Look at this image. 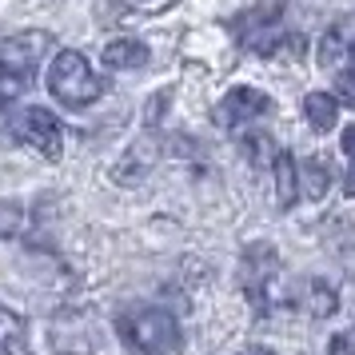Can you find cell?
Listing matches in <instances>:
<instances>
[{
  "mask_svg": "<svg viewBox=\"0 0 355 355\" xmlns=\"http://www.w3.org/2000/svg\"><path fill=\"white\" fill-rule=\"evenodd\" d=\"M49 343L56 355H96V343H100V327L92 323V311H60L52 320V331H49Z\"/></svg>",
  "mask_w": 355,
  "mask_h": 355,
  "instance_id": "obj_6",
  "label": "cell"
},
{
  "mask_svg": "<svg viewBox=\"0 0 355 355\" xmlns=\"http://www.w3.org/2000/svg\"><path fill=\"white\" fill-rule=\"evenodd\" d=\"M116 336L140 355H168L180 347V323L164 307H132L116 315Z\"/></svg>",
  "mask_w": 355,
  "mask_h": 355,
  "instance_id": "obj_1",
  "label": "cell"
},
{
  "mask_svg": "<svg viewBox=\"0 0 355 355\" xmlns=\"http://www.w3.org/2000/svg\"><path fill=\"white\" fill-rule=\"evenodd\" d=\"M240 284L256 315H272L284 300V268L272 243H248L240 259Z\"/></svg>",
  "mask_w": 355,
  "mask_h": 355,
  "instance_id": "obj_2",
  "label": "cell"
},
{
  "mask_svg": "<svg viewBox=\"0 0 355 355\" xmlns=\"http://www.w3.org/2000/svg\"><path fill=\"white\" fill-rule=\"evenodd\" d=\"M49 92L64 108H88V104H96L104 96V80L92 72V64L84 60V52L64 49L49 68Z\"/></svg>",
  "mask_w": 355,
  "mask_h": 355,
  "instance_id": "obj_3",
  "label": "cell"
},
{
  "mask_svg": "<svg viewBox=\"0 0 355 355\" xmlns=\"http://www.w3.org/2000/svg\"><path fill=\"white\" fill-rule=\"evenodd\" d=\"M49 33H20L8 44H0V100L20 96L33 84V72L40 68V56L49 52Z\"/></svg>",
  "mask_w": 355,
  "mask_h": 355,
  "instance_id": "obj_4",
  "label": "cell"
},
{
  "mask_svg": "<svg viewBox=\"0 0 355 355\" xmlns=\"http://www.w3.org/2000/svg\"><path fill=\"white\" fill-rule=\"evenodd\" d=\"M148 56H152V52H148L144 40L124 36V40H112V44L104 49V64H108V68H120V72H132V68H144Z\"/></svg>",
  "mask_w": 355,
  "mask_h": 355,
  "instance_id": "obj_11",
  "label": "cell"
},
{
  "mask_svg": "<svg viewBox=\"0 0 355 355\" xmlns=\"http://www.w3.org/2000/svg\"><path fill=\"white\" fill-rule=\"evenodd\" d=\"M272 172H275V204H279V211H288L295 204V188H300V180H295V156L291 152H275Z\"/></svg>",
  "mask_w": 355,
  "mask_h": 355,
  "instance_id": "obj_15",
  "label": "cell"
},
{
  "mask_svg": "<svg viewBox=\"0 0 355 355\" xmlns=\"http://www.w3.org/2000/svg\"><path fill=\"white\" fill-rule=\"evenodd\" d=\"M8 132H12V140L20 144H28L33 152H40L44 160H60V152H64V132H60V120L44 108H20V112L8 116Z\"/></svg>",
  "mask_w": 355,
  "mask_h": 355,
  "instance_id": "obj_5",
  "label": "cell"
},
{
  "mask_svg": "<svg viewBox=\"0 0 355 355\" xmlns=\"http://www.w3.org/2000/svg\"><path fill=\"white\" fill-rule=\"evenodd\" d=\"M243 355H275V352H272V347H248Z\"/></svg>",
  "mask_w": 355,
  "mask_h": 355,
  "instance_id": "obj_24",
  "label": "cell"
},
{
  "mask_svg": "<svg viewBox=\"0 0 355 355\" xmlns=\"http://www.w3.org/2000/svg\"><path fill=\"white\" fill-rule=\"evenodd\" d=\"M355 56V12H347L343 20H336L320 40V64L339 72Z\"/></svg>",
  "mask_w": 355,
  "mask_h": 355,
  "instance_id": "obj_9",
  "label": "cell"
},
{
  "mask_svg": "<svg viewBox=\"0 0 355 355\" xmlns=\"http://www.w3.org/2000/svg\"><path fill=\"white\" fill-rule=\"evenodd\" d=\"M268 112H272L268 92L248 88V84H236V88L216 104V124H220V128H240V124H252V120H259V116H268Z\"/></svg>",
  "mask_w": 355,
  "mask_h": 355,
  "instance_id": "obj_7",
  "label": "cell"
},
{
  "mask_svg": "<svg viewBox=\"0 0 355 355\" xmlns=\"http://www.w3.org/2000/svg\"><path fill=\"white\" fill-rule=\"evenodd\" d=\"M343 192H347V196H355V164L347 168V176H343Z\"/></svg>",
  "mask_w": 355,
  "mask_h": 355,
  "instance_id": "obj_23",
  "label": "cell"
},
{
  "mask_svg": "<svg viewBox=\"0 0 355 355\" xmlns=\"http://www.w3.org/2000/svg\"><path fill=\"white\" fill-rule=\"evenodd\" d=\"M279 17H284L279 4H256V8H248V12H240V17L232 20V33H236V40H240L243 49H252L259 36L272 33L275 24H279Z\"/></svg>",
  "mask_w": 355,
  "mask_h": 355,
  "instance_id": "obj_10",
  "label": "cell"
},
{
  "mask_svg": "<svg viewBox=\"0 0 355 355\" xmlns=\"http://www.w3.org/2000/svg\"><path fill=\"white\" fill-rule=\"evenodd\" d=\"M160 152H164V140H160V132L156 128H148L144 136H136V144L116 160L112 168V180L116 184H140V180L160 164Z\"/></svg>",
  "mask_w": 355,
  "mask_h": 355,
  "instance_id": "obj_8",
  "label": "cell"
},
{
  "mask_svg": "<svg viewBox=\"0 0 355 355\" xmlns=\"http://www.w3.org/2000/svg\"><path fill=\"white\" fill-rule=\"evenodd\" d=\"M336 88H339V96H343V104H352L355 108V56L336 72Z\"/></svg>",
  "mask_w": 355,
  "mask_h": 355,
  "instance_id": "obj_18",
  "label": "cell"
},
{
  "mask_svg": "<svg viewBox=\"0 0 355 355\" xmlns=\"http://www.w3.org/2000/svg\"><path fill=\"white\" fill-rule=\"evenodd\" d=\"M343 152H347V156L355 160V124H352L347 132H343Z\"/></svg>",
  "mask_w": 355,
  "mask_h": 355,
  "instance_id": "obj_22",
  "label": "cell"
},
{
  "mask_svg": "<svg viewBox=\"0 0 355 355\" xmlns=\"http://www.w3.org/2000/svg\"><path fill=\"white\" fill-rule=\"evenodd\" d=\"M295 180H304L307 200H323L327 188H331V164L323 156H311V160H304V168H295Z\"/></svg>",
  "mask_w": 355,
  "mask_h": 355,
  "instance_id": "obj_16",
  "label": "cell"
},
{
  "mask_svg": "<svg viewBox=\"0 0 355 355\" xmlns=\"http://www.w3.org/2000/svg\"><path fill=\"white\" fill-rule=\"evenodd\" d=\"M17 227H20V208L8 204V200H0V236H12Z\"/></svg>",
  "mask_w": 355,
  "mask_h": 355,
  "instance_id": "obj_19",
  "label": "cell"
},
{
  "mask_svg": "<svg viewBox=\"0 0 355 355\" xmlns=\"http://www.w3.org/2000/svg\"><path fill=\"white\" fill-rule=\"evenodd\" d=\"M304 116L307 124L315 132H331L339 120V96H331V92H307L304 96Z\"/></svg>",
  "mask_w": 355,
  "mask_h": 355,
  "instance_id": "obj_14",
  "label": "cell"
},
{
  "mask_svg": "<svg viewBox=\"0 0 355 355\" xmlns=\"http://www.w3.org/2000/svg\"><path fill=\"white\" fill-rule=\"evenodd\" d=\"M243 148H248V156L256 160V168L259 164H268V156H275V148H272V140L263 136V132H252L248 140H243Z\"/></svg>",
  "mask_w": 355,
  "mask_h": 355,
  "instance_id": "obj_17",
  "label": "cell"
},
{
  "mask_svg": "<svg viewBox=\"0 0 355 355\" xmlns=\"http://www.w3.org/2000/svg\"><path fill=\"white\" fill-rule=\"evenodd\" d=\"M327 355H355V339L352 336H336L327 343Z\"/></svg>",
  "mask_w": 355,
  "mask_h": 355,
  "instance_id": "obj_21",
  "label": "cell"
},
{
  "mask_svg": "<svg viewBox=\"0 0 355 355\" xmlns=\"http://www.w3.org/2000/svg\"><path fill=\"white\" fill-rule=\"evenodd\" d=\"M300 304H304V311L311 320H327L339 307V300H336V288L327 279H307L304 291H300Z\"/></svg>",
  "mask_w": 355,
  "mask_h": 355,
  "instance_id": "obj_12",
  "label": "cell"
},
{
  "mask_svg": "<svg viewBox=\"0 0 355 355\" xmlns=\"http://www.w3.org/2000/svg\"><path fill=\"white\" fill-rule=\"evenodd\" d=\"M28 352V323L12 307L0 304V355H24Z\"/></svg>",
  "mask_w": 355,
  "mask_h": 355,
  "instance_id": "obj_13",
  "label": "cell"
},
{
  "mask_svg": "<svg viewBox=\"0 0 355 355\" xmlns=\"http://www.w3.org/2000/svg\"><path fill=\"white\" fill-rule=\"evenodd\" d=\"M168 104H172V92H156L152 96V104H148V128H160V116L168 112Z\"/></svg>",
  "mask_w": 355,
  "mask_h": 355,
  "instance_id": "obj_20",
  "label": "cell"
}]
</instances>
